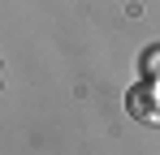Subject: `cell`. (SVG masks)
Returning <instances> with one entry per match:
<instances>
[{
    "label": "cell",
    "instance_id": "cell-1",
    "mask_svg": "<svg viewBox=\"0 0 160 155\" xmlns=\"http://www.w3.org/2000/svg\"><path fill=\"white\" fill-rule=\"evenodd\" d=\"M126 112L134 121H147L160 125V78H138L130 91H126Z\"/></svg>",
    "mask_w": 160,
    "mask_h": 155
},
{
    "label": "cell",
    "instance_id": "cell-2",
    "mask_svg": "<svg viewBox=\"0 0 160 155\" xmlns=\"http://www.w3.org/2000/svg\"><path fill=\"white\" fill-rule=\"evenodd\" d=\"M143 69H147V78H160V48L143 52Z\"/></svg>",
    "mask_w": 160,
    "mask_h": 155
}]
</instances>
